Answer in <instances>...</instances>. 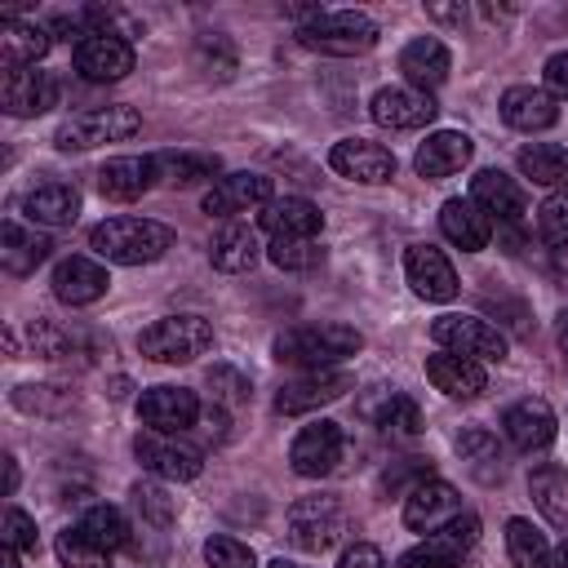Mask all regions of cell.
Instances as JSON below:
<instances>
[{"label":"cell","mask_w":568,"mask_h":568,"mask_svg":"<svg viewBox=\"0 0 568 568\" xmlns=\"http://www.w3.org/2000/svg\"><path fill=\"white\" fill-rule=\"evenodd\" d=\"M519 173L537 186H564L568 182V151L555 142H532L519 151Z\"/></svg>","instance_id":"cell-38"},{"label":"cell","mask_w":568,"mask_h":568,"mask_svg":"<svg viewBox=\"0 0 568 568\" xmlns=\"http://www.w3.org/2000/svg\"><path fill=\"white\" fill-rule=\"evenodd\" d=\"M49 44H53V36L40 22H27V18H4L0 22V62H4V71L9 67H36L49 53Z\"/></svg>","instance_id":"cell-31"},{"label":"cell","mask_w":568,"mask_h":568,"mask_svg":"<svg viewBox=\"0 0 568 568\" xmlns=\"http://www.w3.org/2000/svg\"><path fill=\"white\" fill-rule=\"evenodd\" d=\"M266 568H297V564H288V559H271Z\"/></svg>","instance_id":"cell-56"},{"label":"cell","mask_w":568,"mask_h":568,"mask_svg":"<svg viewBox=\"0 0 568 568\" xmlns=\"http://www.w3.org/2000/svg\"><path fill=\"white\" fill-rule=\"evenodd\" d=\"M0 532H4V546H13V550H36V519H31V515H22V510L9 506Z\"/></svg>","instance_id":"cell-47"},{"label":"cell","mask_w":568,"mask_h":568,"mask_svg":"<svg viewBox=\"0 0 568 568\" xmlns=\"http://www.w3.org/2000/svg\"><path fill=\"white\" fill-rule=\"evenodd\" d=\"M501 120L519 133H537V129H550L559 120V102L537 84H510L501 93Z\"/></svg>","instance_id":"cell-26"},{"label":"cell","mask_w":568,"mask_h":568,"mask_svg":"<svg viewBox=\"0 0 568 568\" xmlns=\"http://www.w3.org/2000/svg\"><path fill=\"white\" fill-rule=\"evenodd\" d=\"M404 275L413 284V293L426 297V302H453L457 297V271L435 244H408Z\"/></svg>","instance_id":"cell-13"},{"label":"cell","mask_w":568,"mask_h":568,"mask_svg":"<svg viewBox=\"0 0 568 568\" xmlns=\"http://www.w3.org/2000/svg\"><path fill=\"white\" fill-rule=\"evenodd\" d=\"M364 346V333L351 328V324H302V328H288L275 337V359L280 364H293V368H306V373H320V368H333L342 359H351L355 351Z\"/></svg>","instance_id":"cell-1"},{"label":"cell","mask_w":568,"mask_h":568,"mask_svg":"<svg viewBox=\"0 0 568 568\" xmlns=\"http://www.w3.org/2000/svg\"><path fill=\"white\" fill-rule=\"evenodd\" d=\"M555 568H568V541L555 550Z\"/></svg>","instance_id":"cell-55"},{"label":"cell","mask_w":568,"mask_h":568,"mask_svg":"<svg viewBox=\"0 0 568 568\" xmlns=\"http://www.w3.org/2000/svg\"><path fill=\"white\" fill-rule=\"evenodd\" d=\"M106 288H111L106 266L93 262V257H84V253H71V257H62V262L53 266V297L67 302V306H89V302H98Z\"/></svg>","instance_id":"cell-19"},{"label":"cell","mask_w":568,"mask_h":568,"mask_svg":"<svg viewBox=\"0 0 568 568\" xmlns=\"http://www.w3.org/2000/svg\"><path fill=\"white\" fill-rule=\"evenodd\" d=\"M457 453H462V462L470 466V475L475 479H484V484H493V479H501V448H497V439L488 435V430H479V426H470V430H462L457 435Z\"/></svg>","instance_id":"cell-36"},{"label":"cell","mask_w":568,"mask_h":568,"mask_svg":"<svg viewBox=\"0 0 568 568\" xmlns=\"http://www.w3.org/2000/svg\"><path fill=\"white\" fill-rule=\"evenodd\" d=\"M213 346V324L204 315H164L138 333V351L160 364H191Z\"/></svg>","instance_id":"cell-5"},{"label":"cell","mask_w":568,"mask_h":568,"mask_svg":"<svg viewBox=\"0 0 568 568\" xmlns=\"http://www.w3.org/2000/svg\"><path fill=\"white\" fill-rule=\"evenodd\" d=\"M555 337H559V346H564V355H568V311L559 315V324H555Z\"/></svg>","instance_id":"cell-52"},{"label":"cell","mask_w":568,"mask_h":568,"mask_svg":"<svg viewBox=\"0 0 568 568\" xmlns=\"http://www.w3.org/2000/svg\"><path fill=\"white\" fill-rule=\"evenodd\" d=\"M58 98V84L49 80V71H36V67H9L4 80H0V102L9 115H40L49 111Z\"/></svg>","instance_id":"cell-22"},{"label":"cell","mask_w":568,"mask_h":568,"mask_svg":"<svg viewBox=\"0 0 568 568\" xmlns=\"http://www.w3.org/2000/svg\"><path fill=\"white\" fill-rule=\"evenodd\" d=\"M546 93L559 102H568V53H550L546 58Z\"/></svg>","instance_id":"cell-49"},{"label":"cell","mask_w":568,"mask_h":568,"mask_svg":"<svg viewBox=\"0 0 568 568\" xmlns=\"http://www.w3.org/2000/svg\"><path fill=\"white\" fill-rule=\"evenodd\" d=\"M537 226H541V240H546V244L568 248V195H550V200L537 209Z\"/></svg>","instance_id":"cell-46"},{"label":"cell","mask_w":568,"mask_h":568,"mask_svg":"<svg viewBox=\"0 0 568 568\" xmlns=\"http://www.w3.org/2000/svg\"><path fill=\"white\" fill-rule=\"evenodd\" d=\"M22 213H27L31 226H71L80 217V195L67 182H40L22 200Z\"/></svg>","instance_id":"cell-32"},{"label":"cell","mask_w":568,"mask_h":568,"mask_svg":"<svg viewBox=\"0 0 568 568\" xmlns=\"http://www.w3.org/2000/svg\"><path fill=\"white\" fill-rule=\"evenodd\" d=\"M346 532V510L333 493H315V497H302L288 506V537L293 546L311 550V555H324L328 546H337Z\"/></svg>","instance_id":"cell-6"},{"label":"cell","mask_w":568,"mask_h":568,"mask_svg":"<svg viewBox=\"0 0 568 568\" xmlns=\"http://www.w3.org/2000/svg\"><path fill=\"white\" fill-rule=\"evenodd\" d=\"M351 390V373H337V368H320V373H302L293 382H284L275 390V413L293 417V413H311L320 404H333Z\"/></svg>","instance_id":"cell-14"},{"label":"cell","mask_w":568,"mask_h":568,"mask_svg":"<svg viewBox=\"0 0 568 568\" xmlns=\"http://www.w3.org/2000/svg\"><path fill=\"white\" fill-rule=\"evenodd\" d=\"M75 71L93 84L124 80L133 71V44L120 40V36H84L75 44Z\"/></svg>","instance_id":"cell-18"},{"label":"cell","mask_w":568,"mask_h":568,"mask_svg":"<svg viewBox=\"0 0 568 568\" xmlns=\"http://www.w3.org/2000/svg\"><path fill=\"white\" fill-rule=\"evenodd\" d=\"M142 129V115L124 102L115 106H89V111H75L58 124L53 133V146L58 151H89V146H102V142H129L133 133Z\"/></svg>","instance_id":"cell-4"},{"label":"cell","mask_w":568,"mask_h":568,"mask_svg":"<svg viewBox=\"0 0 568 568\" xmlns=\"http://www.w3.org/2000/svg\"><path fill=\"white\" fill-rule=\"evenodd\" d=\"M297 40L315 53H328V58H355V53H368L377 44V22L368 13H355V9H324L320 18L297 27Z\"/></svg>","instance_id":"cell-3"},{"label":"cell","mask_w":568,"mask_h":568,"mask_svg":"<svg viewBox=\"0 0 568 568\" xmlns=\"http://www.w3.org/2000/svg\"><path fill=\"white\" fill-rule=\"evenodd\" d=\"M337 568H386V564H382V550L373 541H355V546L342 550Z\"/></svg>","instance_id":"cell-50"},{"label":"cell","mask_w":568,"mask_h":568,"mask_svg":"<svg viewBox=\"0 0 568 568\" xmlns=\"http://www.w3.org/2000/svg\"><path fill=\"white\" fill-rule=\"evenodd\" d=\"M462 515V497H457V488L453 484H444V479H426V484H417L408 497H404V524L413 528V532H439L444 524H453Z\"/></svg>","instance_id":"cell-15"},{"label":"cell","mask_w":568,"mask_h":568,"mask_svg":"<svg viewBox=\"0 0 568 568\" xmlns=\"http://www.w3.org/2000/svg\"><path fill=\"white\" fill-rule=\"evenodd\" d=\"M155 169H160V178H164L169 186H191V182H204V178H213L222 164H217V155L160 151V155H155Z\"/></svg>","instance_id":"cell-40"},{"label":"cell","mask_w":568,"mask_h":568,"mask_svg":"<svg viewBox=\"0 0 568 568\" xmlns=\"http://www.w3.org/2000/svg\"><path fill=\"white\" fill-rule=\"evenodd\" d=\"M80 532H84L93 546H102L106 555L120 550V546H129V519H124V510H115V506H106V501L84 510Z\"/></svg>","instance_id":"cell-39"},{"label":"cell","mask_w":568,"mask_h":568,"mask_svg":"<svg viewBox=\"0 0 568 568\" xmlns=\"http://www.w3.org/2000/svg\"><path fill=\"white\" fill-rule=\"evenodd\" d=\"M138 462L160 475V479H195L204 470V453L195 444H186L182 435H164V430H142L133 439Z\"/></svg>","instance_id":"cell-9"},{"label":"cell","mask_w":568,"mask_h":568,"mask_svg":"<svg viewBox=\"0 0 568 568\" xmlns=\"http://www.w3.org/2000/svg\"><path fill=\"white\" fill-rule=\"evenodd\" d=\"M342 448H346V435L337 422H311L297 430V439L288 448V466L306 479H320L342 462Z\"/></svg>","instance_id":"cell-10"},{"label":"cell","mask_w":568,"mask_h":568,"mask_svg":"<svg viewBox=\"0 0 568 568\" xmlns=\"http://www.w3.org/2000/svg\"><path fill=\"white\" fill-rule=\"evenodd\" d=\"M328 169L351 178V182H364V186H377V182H390L395 178V155L368 138H346L328 151Z\"/></svg>","instance_id":"cell-12"},{"label":"cell","mask_w":568,"mask_h":568,"mask_svg":"<svg viewBox=\"0 0 568 568\" xmlns=\"http://www.w3.org/2000/svg\"><path fill=\"white\" fill-rule=\"evenodd\" d=\"M506 550L515 568H550L546 532L532 519H506Z\"/></svg>","instance_id":"cell-37"},{"label":"cell","mask_w":568,"mask_h":568,"mask_svg":"<svg viewBox=\"0 0 568 568\" xmlns=\"http://www.w3.org/2000/svg\"><path fill=\"white\" fill-rule=\"evenodd\" d=\"M0 568H18V550L13 546H0Z\"/></svg>","instance_id":"cell-53"},{"label":"cell","mask_w":568,"mask_h":568,"mask_svg":"<svg viewBox=\"0 0 568 568\" xmlns=\"http://www.w3.org/2000/svg\"><path fill=\"white\" fill-rule=\"evenodd\" d=\"M430 337H435L444 351L466 355V359H479V364L506 359V337H501L488 320H479V315H439V320L430 324Z\"/></svg>","instance_id":"cell-7"},{"label":"cell","mask_w":568,"mask_h":568,"mask_svg":"<svg viewBox=\"0 0 568 568\" xmlns=\"http://www.w3.org/2000/svg\"><path fill=\"white\" fill-rule=\"evenodd\" d=\"M53 550H58L62 568H111V555H106L102 546H93V541L80 532V524H75V528H62L58 541H53Z\"/></svg>","instance_id":"cell-41"},{"label":"cell","mask_w":568,"mask_h":568,"mask_svg":"<svg viewBox=\"0 0 568 568\" xmlns=\"http://www.w3.org/2000/svg\"><path fill=\"white\" fill-rule=\"evenodd\" d=\"M435 98L422 93V89H408V84H390V89H377L373 102H368V115L382 124V129H422L435 120Z\"/></svg>","instance_id":"cell-16"},{"label":"cell","mask_w":568,"mask_h":568,"mask_svg":"<svg viewBox=\"0 0 568 568\" xmlns=\"http://www.w3.org/2000/svg\"><path fill=\"white\" fill-rule=\"evenodd\" d=\"M364 417H368L382 435H395V439L422 435V408H417L404 390H390V386H382L377 404H364Z\"/></svg>","instance_id":"cell-33"},{"label":"cell","mask_w":568,"mask_h":568,"mask_svg":"<svg viewBox=\"0 0 568 568\" xmlns=\"http://www.w3.org/2000/svg\"><path fill=\"white\" fill-rule=\"evenodd\" d=\"M426 479H430V462H426V457H404L395 470H386V475H382V488H390V493H395V488H404V484H413V488H417V484H426ZM413 488H408V493H413Z\"/></svg>","instance_id":"cell-48"},{"label":"cell","mask_w":568,"mask_h":568,"mask_svg":"<svg viewBox=\"0 0 568 568\" xmlns=\"http://www.w3.org/2000/svg\"><path fill=\"white\" fill-rule=\"evenodd\" d=\"M528 493H532V501H537V510L550 519V524H568V470L564 466H555V462H546V466H537L532 475H528Z\"/></svg>","instance_id":"cell-35"},{"label":"cell","mask_w":568,"mask_h":568,"mask_svg":"<svg viewBox=\"0 0 568 568\" xmlns=\"http://www.w3.org/2000/svg\"><path fill=\"white\" fill-rule=\"evenodd\" d=\"M133 510L155 528H169L178 519V501L160 484H133Z\"/></svg>","instance_id":"cell-43"},{"label":"cell","mask_w":568,"mask_h":568,"mask_svg":"<svg viewBox=\"0 0 568 568\" xmlns=\"http://www.w3.org/2000/svg\"><path fill=\"white\" fill-rule=\"evenodd\" d=\"M253 204H271V178L266 173H226L204 191V213L209 217H231Z\"/></svg>","instance_id":"cell-20"},{"label":"cell","mask_w":568,"mask_h":568,"mask_svg":"<svg viewBox=\"0 0 568 568\" xmlns=\"http://www.w3.org/2000/svg\"><path fill=\"white\" fill-rule=\"evenodd\" d=\"M426 377L435 390H444L448 399H475L484 386H488V373L479 359H466V355H453V351H439L426 359Z\"/></svg>","instance_id":"cell-27"},{"label":"cell","mask_w":568,"mask_h":568,"mask_svg":"<svg viewBox=\"0 0 568 568\" xmlns=\"http://www.w3.org/2000/svg\"><path fill=\"white\" fill-rule=\"evenodd\" d=\"M13 488H18V462L4 457V493H13Z\"/></svg>","instance_id":"cell-51"},{"label":"cell","mask_w":568,"mask_h":568,"mask_svg":"<svg viewBox=\"0 0 568 568\" xmlns=\"http://www.w3.org/2000/svg\"><path fill=\"white\" fill-rule=\"evenodd\" d=\"M257 222L271 231V240H315L324 226V213L302 195H284V200L262 204Z\"/></svg>","instance_id":"cell-25"},{"label":"cell","mask_w":568,"mask_h":568,"mask_svg":"<svg viewBox=\"0 0 568 568\" xmlns=\"http://www.w3.org/2000/svg\"><path fill=\"white\" fill-rule=\"evenodd\" d=\"M470 151H475V142H470L466 133L439 129V133H430V138L417 146L413 169H417L422 178H448V173H457V169L470 160Z\"/></svg>","instance_id":"cell-29"},{"label":"cell","mask_w":568,"mask_h":568,"mask_svg":"<svg viewBox=\"0 0 568 568\" xmlns=\"http://www.w3.org/2000/svg\"><path fill=\"white\" fill-rule=\"evenodd\" d=\"M204 559H209V568H257L253 550L244 541H235V537H209L204 541Z\"/></svg>","instance_id":"cell-45"},{"label":"cell","mask_w":568,"mask_h":568,"mask_svg":"<svg viewBox=\"0 0 568 568\" xmlns=\"http://www.w3.org/2000/svg\"><path fill=\"white\" fill-rule=\"evenodd\" d=\"M555 271L568 280V248H555Z\"/></svg>","instance_id":"cell-54"},{"label":"cell","mask_w":568,"mask_h":568,"mask_svg":"<svg viewBox=\"0 0 568 568\" xmlns=\"http://www.w3.org/2000/svg\"><path fill=\"white\" fill-rule=\"evenodd\" d=\"M209 390H213V404L217 408H235V404H248V377L231 364H213L209 368Z\"/></svg>","instance_id":"cell-44"},{"label":"cell","mask_w":568,"mask_h":568,"mask_svg":"<svg viewBox=\"0 0 568 568\" xmlns=\"http://www.w3.org/2000/svg\"><path fill=\"white\" fill-rule=\"evenodd\" d=\"M266 257L280 271H311L324 262V248H320V240H271Z\"/></svg>","instance_id":"cell-42"},{"label":"cell","mask_w":568,"mask_h":568,"mask_svg":"<svg viewBox=\"0 0 568 568\" xmlns=\"http://www.w3.org/2000/svg\"><path fill=\"white\" fill-rule=\"evenodd\" d=\"M501 426H506V439H510L519 453H541V448H550L555 435H559L555 408H550L546 399H537V395L510 404L506 417H501Z\"/></svg>","instance_id":"cell-17"},{"label":"cell","mask_w":568,"mask_h":568,"mask_svg":"<svg viewBox=\"0 0 568 568\" xmlns=\"http://www.w3.org/2000/svg\"><path fill=\"white\" fill-rule=\"evenodd\" d=\"M448 67H453V58H448V44L439 36H417L399 53V71H404L408 89H422V93L439 89L448 80Z\"/></svg>","instance_id":"cell-23"},{"label":"cell","mask_w":568,"mask_h":568,"mask_svg":"<svg viewBox=\"0 0 568 568\" xmlns=\"http://www.w3.org/2000/svg\"><path fill=\"white\" fill-rule=\"evenodd\" d=\"M475 541H479V519L470 510H462L453 524H444L439 532H430L426 541L404 550L395 559V568H457Z\"/></svg>","instance_id":"cell-8"},{"label":"cell","mask_w":568,"mask_h":568,"mask_svg":"<svg viewBox=\"0 0 568 568\" xmlns=\"http://www.w3.org/2000/svg\"><path fill=\"white\" fill-rule=\"evenodd\" d=\"M89 248L115 266H142L173 248V231L151 217H106L89 231Z\"/></svg>","instance_id":"cell-2"},{"label":"cell","mask_w":568,"mask_h":568,"mask_svg":"<svg viewBox=\"0 0 568 568\" xmlns=\"http://www.w3.org/2000/svg\"><path fill=\"white\" fill-rule=\"evenodd\" d=\"M49 235H40V231H27V226H18V222H4V248H0V262H4V271L9 275H31L44 257H49Z\"/></svg>","instance_id":"cell-34"},{"label":"cell","mask_w":568,"mask_h":568,"mask_svg":"<svg viewBox=\"0 0 568 568\" xmlns=\"http://www.w3.org/2000/svg\"><path fill=\"white\" fill-rule=\"evenodd\" d=\"M160 182L155 155H115L98 169V191L106 200H138L142 191H151Z\"/></svg>","instance_id":"cell-24"},{"label":"cell","mask_w":568,"mask_h":568,"mask_svg":"<svg viewBox=\"0 0 568 568\" xmlns=\"http://www.w3.org/2000/svg\"><path fill=\"white\" fill-rule=\"evenodd\" d=\"M439 231H444V240L457 244L462 253H479V248H488V240H493V217H488L475 200H448V204L439 209Z\"/></svg>","instance_id":"cell-28"},{"label":"cell","mask_w":568,"mask_h":568,"mask_svg":"<svg viewBox=\"0 0 568 568\" xmlns=\"http://www.w3.org/2000/svg\"><path fill=\"white\" fill-rule=\"evenodd\" d=\"M262 244H257V231L248 222H222L213 231V244H209V262L226 275H240V271H253Z\"/></svg>","instance_id":"cell-30"},{"label":"cell","mask_w":568,"mask_h":568,"mask_svg":"<svg viewBox=\"0 0 568 568\" xmlns=\"http://www.w3.org/2000/svg\"><path fill=\"white\" fill-rule=\"evenodd\" d=\"M470 200H475L488 217H497L501 226L519 222V217H524V209H528L524 186H519L510 173H501V169H479V173L470 178Z\"/></svg>","instance_id":"cell-21"},{"label":"cell","mask_w":568,"mask_h":568,"mask_svg":"<svg viewBox=\"0 0 568 568\" xmlns=\"http://www.w3.org/2000/svg\"><path fill=\"white\" fill-rule=\"evenodd\" d=\"M138 417L146 422V430L182 435L200 422V404H195V390H186V386H151L138 399Z\"/></svg>","instance_id":"cell-11"}]
</instances>
